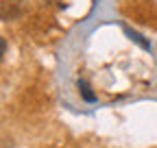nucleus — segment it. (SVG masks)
<instances>
[{"label":"nucleus","mask_w":157,"mask_h":148,"mask_svg":"<svg viewBox=\"0 0 157 148\" xmlns=\"http://www.w3.org/2000/svg\"><path fill=\"white\" fill-rule=\"evenodd\" d=\"M76 87H78V94L83 96V100H87V102H94V100H96V94L92 91V87H90L87 81H78Z\"/></svg>","instance_id":"1"},{"label":"nucleus","mask_w":157,"mask_h":148,"mask_svg":"<svg viewBox=\"0 0 157 148\" xmlns=\"http://www.w3.org/2000/svg\"><path fill=\"white\" fill-rule=\"evenodd\" d=\"M127 35L131 37V39H135V42H137V44H140L142 48H148V44H146V42L142 39V37H140V35H137V33H135V31H131V28H127Z\"/></svg>","instance_id":"2"},{"label":"nucleus","mask_w":157,"mask_h":148,"mask_svg":"<svg viewBox=\"0 0 157 148\" xmlns=\"http://www.w3.org/2000/svg\"><path fill=\"white\" fill-rule=\"evenodd\" d=\"M0 50H2V54L7 52V42H5V39H2V44H0Z\"/></svg>","instance_id":"3"}]
</instances>
